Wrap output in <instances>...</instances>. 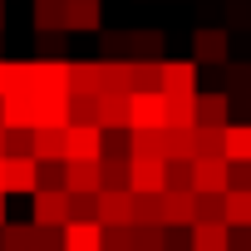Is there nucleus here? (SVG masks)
<instances>
[{
  "label": "nucleus",
  "instance_id": "44",
  "mask_svg": "<svg viewBox=\"0 0 251 251\" xmlns=\"http://www.w3.org/2000/svg\"><path fill=\"white\" fill-rule=\"evenodd\" d=\"M0 226H5V192H0Z\"/></svg>",
  "mask_w": 251,
  "mask_h": 251
},
{
  "label": "nucleus",
  "instance_id": "4",
  "mask_svg": "<svg viewBox=\"0 0 251 251\" xmlns=\"http://www.w3.org/2000/svg\"><path fill=\"white\" fill-rule=\"evenodd\" d=\"M64 138H69V158L64 163H99L103 158V128L99 123H69Z\"/></svg>",
  "mask_w": 251,
  "mask_h": 251
},
{
  "label": "nucleus",
  "instance_id": "30",
  "mask_svg": "<svg viewBox=\"0 0 251 251\" xmlns=\"http://www.w3.org/2000/svg\"><path fill=\"white\" fill-rule=\"evenodd\" d=\"M35 54H40V59H64V54H69V35H64V30L35 35Z\"/></svg>",
  "mask_w": 251,
  "mask_h": 251
},
{
  "label": "nucleus",
  "instance_id": "20",
  "mask_svg": "<svg viewBox=\"0 0 251 251\" xmlns=\"http://www.w3.org/2000/svg\"><path fill=\"white\" fill-rule=\"evenodd\" d=\"M222 158H226V163H251V123H226Z\"/></svg>",
  "mask_w": 251,
  "mask_h": 251
},
{
  "label": "nucleus",
  "instance_id": "5",
  "mask_svg": "<svg viewBox=\"0 0 251 251\" xmlns=\"http://www.w3.org/2000/svg\"><path fill=\"white\" fill-rule=\"evenodd\" d=\"M168 187V158H128V192H163Z\"/></svg>",
  "mask_w": 251,
  "mask_h": 251
},
{
  "label": "nucleus",
  "instance_id": "3",
  "mask_svg": "<svg viewBox=\"0 0 251 251\" xmlns=\"http://www.w3.org/2000/svg\"><path fill=\"white\" fill-rule=\"evenodd\" d=\"M35 207V226H69V187H35L30 197Z\"/></svg>",
  "mask_w": 251,
  "mask_h": 251
},
{
  "label": "nucleus",
  "instance_id": "2",
  "mask_svg": "<svg viewBox=\"0 0 251 251\" xmlns=\"http://www.w3.org/2000/svg\"><path fill=\"white\" fill-rule=\"evenodd\" d=\"M192 64H197V69H202V64L226 69V64H231V35H226L222 25H202V30L192 35Z\"/></svg>",
  "mask_w": 251,
  "mask_h": 251
},
{
  "label": "nucleus",
  "instance_id": "25",
  "mask_svg": "<svg viewBox=\"0 0 251 251\" xmlns=\"http://www.w3.org/2000/svg\"><path fill=\"white\" fill-rule=\"evenodd\" d=\"M133 59L163 64V30H133Z\"/></svg>",
  "mask_w": 251,
  "mask_h": 251
},
{
  "label": "nucleus",
  "instance_id": "19",
  "mask_svg": "<svg viewBox=\"0 0 251 251\" xmlns=\"http://www.w3.org/2000/svg\"><path fill=\"white\" fill-rule=\"evenodd\" d=\"M192 251H231V226L226 222H197L192 226Z\"/></svg>",
  "mask_w": 251,
  "mask_h": 251
},
{
  "label": "nucleus",
  "instance_id": "40",
  "mask_svg": "<svg viewBox=\"0 0 251 251\" xmlns=\"http://www.w3.org/2000/svg\"><path fill=\"white\" fill-rule=\"evenodd\" d=\"M40 187H64V163H40Z\"/></svg>",
  "mask_w": 251,
  "mask_h": 251
},
{
  "label": "nucleus",
  "instance_id": "41",
  "mask_svg": "<svg viewBox=\"0 0 251 251\" xmlns=\"http://www.w3.org/2000/svg\"><path fill=\"white\" fill-rule=\"evenodd\" d=\"M231 251H251V226H231Z\"/></svg>",
  "mask_w": 251,
  "mask_h": 251
},
{
  "label": "nucleus",
  "instance_id": "18",
  "mask_svg": "<svg viewBox=\"0 0 251 251\" xmlns=\"http://www.w3.org/2000/svg\"><path fill=\"white\" fill-rule=\"evenodd\" d=\"M64 251H103V226L99 222H69L64 226Z\"/></svg>",
  "mask_w": 251,
  "mask_h": 251
},
{
  "label": "nucleus",
  "instance_id": "24",
  "mask_svg": "<svg viewBox=\"0 0 251 251\" xmlns=\"http://www.w3.org/2000/svg\"><path fill=\"white\" fill-rule=\"evenodd\" d=\"M99 182L103 187H128V153H103L99 158Z\"/></svg>",
  "mask_w": 251,
  "mask_h": 251
},
{
  "label": "nucleus",
  "instance_id": "14",
  "mask_svg": "<svg viewBox=\"0 0 251 251\" xmlns=\"http://www.w3.org/2000/svg\"><path fill=\"white\" fill-rule=\"evenodd\" d=\"M69 99H99V59H69Z\"/></svg>",
  "mask_w": 251,
  "mask_h": 251
},
{
  "label": "nucleus",
  "instance_id": "21",
  "mask_svg": "<svg viewBox=\"0 0 251 251\" xmlns=\"http://www.w3.org/2000/svg\"><path fill=\"white\" fill-rule=\"evenodd\" d=\"M30 25H35V35H54V30H64V0H35Z\"/></svg>",
  "mask_w": 251,
  "mask_h": 251
},
{
  "label": "nucleus",
  "instance_id": "26",
  "mask_svg": "<svg viewBox=\"0 0 251 251\" xmlns=\"http://www.w3.org/2000/svg\"><path fill=\"white\" fill-rule=\"evenodd\" d=\"M222 143H226V128H197L192 158H222Z\"/></svg>",
  "mask_w": 251,
  "mask_h": 251
},
{
  "label": "nucleus",
  "instance_id": "12",
  "mask_svg": "<svg viewBox=\"0 0 251 251\" xmlns=\"http://www.w3.org/2000/svg\"><path fill=\"white\" fill-rule=\"evenodd\" d=\"M231 123V99L217 94H197V128H226Z\"/></svg>",
  "mask_w": 251,
  "mask_h": 251
},
{
  "label": "nucleus",
  "instance_id": "29",
  "mask_svg": "<svg viewBox=\"0 0 251 251\" xmlns=\"http://www.w3.org/2000/svg\"><path fill=\"white\" fill-rule=\"evenodd\" d=\"M197 222H226V192H197Z\"/></svg>",
  "mask_w": 251,
  "mask_h": 251
},
{
  "label": "nucleus",
  "instance_id": "11",
  "mask_svg": "<svg viewBox=\"0 0 251 251\" xmlns=\"http://www.w3.org/2000/svg\"><path fill=\"white\" fill-rule=\"evenodd\" d=\"M163 226H197V192H163Z\"/></svg>",
  "mask_w": 251,
  "mask_h": 251
},
{
  "label": "nucleus",
  "instance_id": "16",
  "mask_svg": "<svg viewBox=\"0 0 251 251\" xmlns=\"http://www.w3.org/2000/svg\"><path fill=\"white\" fill-rule=\"evenodd\" d=\"M128 94H163V64L128 59Z\"/></svg>",
  "mask_w": 251,
  "mask_h": 251
},
{
  "label": "nucleus",
  "instance_id": "38",
  "mask_svg": "<svg viewBox=\"0 0 251 251\" xmlns=\"http://www.w3.org/2000/svg\"><path fill=\"white\" fill-rule=\"evenodd\" d=\"M35 251H64V226H35Z\"/></svg>",
  "mask_w": 251,
  "mask_h": 251
},
{
  "label": "nucleus",
  "instance_id": "10",
  "mask_svg": "<svg viewBox=\"0 0 251 251\" xmlns=\"http://www.w3.org/2000/svg\"><path fill=\"white\" fill-rule=\"evenodd\" d=\"M231 163L226 158H192V187L197 192H226Z\"/></svg>",
  "mask_w": 251,
  "mask_h": 251
},
{
  "label": "nucleus",
  "instance_id": "23",
  "mask_svg": "<svg viewBox=\"0 0 251 251\" xmlns=\"http://www.w3.org/2000/svg\"><path fill=\"white\" fill-rule=\"evenodd\" d=\"M133 226H163V192H138L133 197Z\"/></svg>",
  "mask_w": 251,
  "mask_h": 251
},
{
  "label": "nucleus",
  "instance_id": "35",
  "mask_svg": "<svg viewBox=\"0 0 251 251\" xmlns=\"http://www.w3.org/2000/svg\"><path fill=\"white\" fill-rule=\"evenodd\" d=\"M103 251H133V226H103Z\"/></svg>",
  "mask_w": 251,
  "mask_h": 251
},
{
  "label": "nucleus",
  "instance_id": "1",
  "mask_svg": "<svg viewBox=\"0 0 251 251\" xmlns=\"http://www.w3.org/2000/svg\"><path fill=\"white\" fill-rule=\"evenodd\" d=\"M168 128V99L163 94H128V133Z\"/></svg>",
  "mask_w": 251,
  "mask_h": 251
},
{
  "label": "nucleus",
  "instance_id": "42",
  "mask_svg": "<svg viewBox=\"0 0 251 251\" xmlns=\"http://www.w3.org/2000/svg\"><path fill=\"white\" fill-rule=\"evenodd\" d=\"M10 94V59H0V99Z\"/></svg>",
  "mask_w": 251,
  "mask_h": 251
},
{
  "label": "nucleus",
  "instance_id": "32",
  "mask_svg": "<svg viewBox=\"0 0 251 251\" xmlns=\"http://www.w3.org/2000/svg\"><path fill=\"white\" fill-rule=\"evenodd\" d=\"M103 59H133V35L128 30H108L103 35Z\"/></svg>",
  "mask_w": 251,
  "mask_h": 251
},
{
  "label": "nucleus",
  "instance_id": "7",
  "mask_svg": "<svg viewBox=\"0 0 251 251\" xmlns=\"http://www.w3.org/2000/svg\"><path fill=\"white\" fill-rule=\"evenodd\" d=\"M99 226H133V192L128 187L99 192Z\"/></svg>",
  "mask_w": 251,
  "mask_h": 251
},
{
  "label": "nucleus",
  "instance_id": "34",
  "mask_svg": "<svg viewBox=\"0 0 251 251\" xmlns=\"http://www.w3.org/2000/svg\"><path fill=\"white\" fill-rule=\"evenodd\" d=\"M5 158H35V133H30V128L5 133Z\"/></svg>",
  "mask_w": 251,
  "mask_h": 251
},
{
  "label": "nucleus",
  "instance_id": "8",
  "mask_svg": "<svg viewBox=\"0 0 251 251\" xmlns=\"http://www.w3.org/2000/svg\"><path fill=\"white\" fill-rule=\"evenodd\" d=\"M0 177H5V197H10V192L35 197V187H40V163H35V158H0Z\"/></svg>",
  "mask_w": 251,
  "mask_h": 251
},
{
  "label": "nucleus",
  "instance_id": "31",
  "mask_svg": "<svg viewBox=\"0 0 251 251\" xmlns=\"http://www.w3.org/2000/svg\"><path fill=\"white\" fill-rule=\"evenodd\" d=\"M226 226H251V192H226Z\"/></svg>",
  "mask_w": 251,
  "mask_h": 251
},
{
  "label": "nucleus",
  "instance_id": "22",
  "mask_svg": "<svg viewBox=\"0 0 251 251\" xmlns=\"http://www.w3.org/2000/svg\"><path fill=\"white\" fill-rule=\"evenodd\" d=\"M0 251H35V222H5L0 226Z\"/></svg>",
  "mask_w": 251,
  "mask_h": 251
},
{
  "label": "nucleus",
  "instance_id": "27",
  "mask_svg": "<svg viewBox=\"0 0 251 251\" xmlns=\"http://www.w3.org/2000/svg\"><path fill=\"white\" fill-rule=\"evenodd\" d=\"M168 128H197V99H168Z\"/></svg>",
  "mask_w": 251,
  "mask_h": 251
},
{
  "label": "nucleus",
  "instance_id": "6",
  "mask_svg": "<svg viewBox=\"0 0 251 251\" xmlns=\"http://www.w3.org/2000/svg\"><path fill=\"white\" fill-rule=\"evenodd\" d=\"M163 99H197V64L163 59Z\"/></svg>",
  "mask_w": 251,
  "mask_h": 251
},
{
  "label": "nucleus",
  "instance_id": "28",
  "mask_svg": "<svg viewBox=\"0 0 251 251\" xmlns=\"http://www.w3.org/2000/svg\"><path fill=\"white\" fill-rule=\"evenodd\" d=\"M128 158H163V128L158 133H128Z\"/></svg>",
  "mask_w": 251,
  "mask_h": 251
},
{
  "label": "nucleus",
  "instance_id": "39",
  "mask_svg": "<svg viewBox=\"0 0 251 251\" xmlns=\"http://www.w3.org/2000/svg\"><path fill=\"white\" fill-rule=\"evenodd\" d=\"M226 192H251V163H231V182Z\"/></svg>",
  "mask_w": 251,
  "mask_h": 251
},
{
  "label": "nucleus",
  "instance_id": "45",
  "mask_svg": "<svg viewBox=\"0 0 251 251\" xmlns=\"http://www.w3.org/2000/svg\"><path fill=\"white\" fill-rule=\"evenodd\" d=\"M0 158H5V128H0Z\"/></svg>",
  "mask_w": 251,
  "mask_h": 251
},
{
  "label": "nucleus",
  "instance_id": "37",
  "mask_svg": "<svg viewBox=\"0 0 251 251\" xmlns=\"http://www.w3.org/2000/svg\"><path fill=\"white\" fill-rule=\"evenodd\" d=\"M133 251H163V226H133Z\"/></svg>",
  "mask_w": 251,
  "mask_h": 251
},
{
  "label": "nucleus",
  "instance_id": "36",
  "mask_svg": "<svg viewBox=\"0 0 251 251\" xmlns=\"http://www.w3.org/2000/svg\"><path fill=\"white\" fill-rule=\"evenodd\" d=\"M69 123H99V99H69Z\"/></svg>",
  "mask_w": 251,
  "mask_h": 251
},
{
  "label": "nucleus",
  "instance_id": "33",
  "mask_svg": "<svg viewBox=\"0 0 251 251\" xmlns=\"http://www.w3.org/2000/svg\"><path fill=\"white\" fill-rule=\"evenodd\" d=\"M163 192H197V187H192V163L168 158V187H163Z\"/></svg>",
  "mask_w": 251,
  "mask_h": 251
},
{
  "label": "nucleus",
  "instance_id": "13",
  "mask_svg": "<svg viewBox=\"0 0 251 251\" xmlns=\"http://www.w3.org/2000/svg\"><path fill=\"white\" fill-rule=\"evenodd\" d=\"M99 128L128 133V94H99Z\"/></svg>",
  "mask_w": 251,
  "mask_h": 251
},
{
  "label": "nucleus",
  "instance_id": "9",
  "mask_svg": "<svg viewBox=\"0 0 251 251\" xmlns=\"http://www.w3.org/2000/svg\"><path fill=\"white\" fill-rule=\"evenodd\" d=\"M103 5L99 0H64V35H99Z\"/></svg>",
  "mask_w": 251,
  "mask_h": 251
},
{
  "label": "nucleus",
  "instance_id": "46",
  "mask_svg": "<svg viewBox=\"0 0 251 251\" xmlns=\"http://www.w3.org/2000/svg\"><path fill=\"white\" fill-rule=\"evenodd\" d=\"M0 192H5V177H0Z\"/></svg>",
  "mask_w": 251,
  "mask_h": 251
},
{
  "label": "nucleus",
  "instance_id": "43",
  "mask_svg": "<svg viewBox=\"0 0 251 251\" xmlns=\"http://www.w3.org/2000/svg\"><path fill=\"white\" fill-rule=\"evenodd\" d=\"M0 35H5V0H0Z\"/></svg>",
  "mask_w": 251,
  "mask_h": 251
},
{
  "label": "nucleus",
  "instance_id": "17",
  "mask_svg": "<svg viewBox=\"0 0 251 251\" xmlns=\"http://www.w3.org/2000/svg\"><path fill=\"white\" fill-rule=\"evenodd\" d=\"M64 158H69L64 128H35V163H64Z\"/></svg>",
  "mask_w": 251,
  "mask_h": 251
},
{
  "label": "nucleus",
  "instance_id": "15",
  "mask_svg": "<svg viewBox=\"0 0 251 251\" xmlns=\"http://www.w3.org/2000/svg\"><path fill=\"white\" fill-rule=\"evenodd\" d=\"M64 187L74 197H99L103 182H99V163H64Z\"/></svg>",
  "mask_w": 251,
  "mask_h": 251
}]
</instances>
